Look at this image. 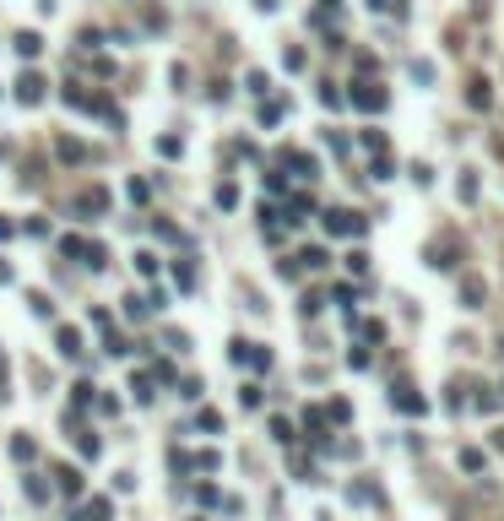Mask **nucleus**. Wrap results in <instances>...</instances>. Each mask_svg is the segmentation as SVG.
I'll return each mask as SVG.
<instances>
[{
    "mask_svg": "<svg viewBox=\"0 0 504 521\" xmlns=\"http://www.w3.org/2000/svg\"><path fill=\"white\" fill-rule=\"evenodd\" d=\"M320 223H325V234H342V239H358V234L369 229V223H363L358 212H342V207H336V212H325Z\"/></svg>",
    "mask_w": 504,
    "mask_h": 521,
    "instance_id": "nucleus-1",
    "label": "nucleus"
},
{
    "mask_svg": "<svg viewBox=\"0 0 504 521\" xmlns=\"http://www.w3.org/2000/svg\"><path fill=\"white\" fill-rule=\"evenodd\" d=\"M233 364H250V370H266V364H271V353H266V348H255V342H239V348H233Z\"/></svg>",
    "mask_w": 504,
    "mask_h": 521,
    "instance_id": "nucleus-2",
    "label": "nucleus"
},
{
    "mask_svg": "<svg viewBox=\"0 0 504 521\" xmlns=\"http://www.w3.org/2000/svg\"><path fill=\"white\" fill-rule=\"evenodd\" d=\"M461 299H466V310H483L488 283H483V277H461Z\"/></svg>",
    "mask_w": 504,
    "mask_h": 521,
    "instance_id": "nucleus-3",
    "label": "nucleus"
},
{
    "mask_svg": "<svg viewBox=\"0 0 504 521\" xmlns=\"http://www.w3.org/2000/svg\"><path fill=\"white\" fill-rule=\"evenodd\" d=\"M39 98H43V76H33V71H27V76L17 82V104H39Z\"/></svg>",
    "mask_w": 504,
    "mask_h": 521,
    "instance_id": "nucleus-4",
    "label": "nucleus"
},
{
    "mask_svg": "<svg viewBox=\"0 0 504 521\" xmlns=\"http://www.w3.org/2000/svg\"><path fill=\"white\" fill-rule=\"evenodd\" d=\"M353 104H358V109H385V93L369 87V82H358V87H353Z\"/></svg>",
    "mask_w": 504,
    "mask_h": 521,
    "instance_id": "nucleus-5",
    "label": "nucleus"
},
{
    "mask_svg": "<svg viewBox=\"0 0 504 521\" xmlns=\"http://www.w3.org/2000/svg\"><path fill=\"white\" fill-rule=\"evenodd\" d=\"M428 261H434V266H456V239H440V245H428Z\"/></svg>",
    "mask_w": 504,
    "mask_h": 521,
    "instance_id": "nucleus-6",
    "label": "nucleus"
},
{
    "mask_svg": "<svg viewBox=\"0 0 504 521\" xmlns=\"http://www.w3.org/2000/svg\"><path fill=\"white\" fill-rule=\"evenodd\" d=\"M109 207V196H103V190H81L76 196V212H87V217H93V212H103Z\"/></svg>",
    "mask_w": 504,
    "mask_h": 521,
    "instance_id": "nucleus-7",
    "label": "nucleus"
},
{
    "mask_svg": "<svg viewBox=\"0 0 504 521\" xmlns=\"http://www.w3.org/2000/svg\"><path fill=\"white\" fill-rule=\"evenodd\" d=\"M396 407L402 413H423V396H412V386H396Z\"/></svg>",
    "mask_w": 504,
    "mask_h": 521,
    "instance_id": "nucleus-8",
    "label": "nucleus"
},
{
    "mask_svg": "<svg viewBox=\"0 0 504 521\" xmlns=\"http://www.w3.org/2000/svg\"><path fill=\"white\" fill-rule=\"evenodd\" d=\"M39 49H43V39H39V33H17V55H22V60H33Z\"/></svg>",
    "mask_w": 504,
    "mask_h": 521,
    "instance_id": "nucleus-9",
    "label": "nucleus"
},
{
    "mask_svg": "<svg viewBox=\"0 0 504 521\" xmlns=\"http://www.w3.org/2000/svg\"><path fill=\"white\" fill-rule=\"evenodd\" d=\"M55 342H60V353H81V332H76V326H60Z\"/></svg>",
    "mask_w": 504,
    "mask_h": 521,
    "instance_id": "nucleus-10",
    "label": "nucleus"
},
{
    "mask_svg": "<svg viewBox=\"0 0 504 521\" xmlns=\"http://www.w3.org/2000/svg\"><path fill=\"white\" fill-rule=\"evenodd\" d=\"M466 98H472V109H488V104H493V93H488V82H483V76L472 82V93H466Z\"/></svg>",
    "mask_w": 504,
    "mask_h": 521,
    "instance_id": "nucleus-11",
    "label": "nucleus"
},
{
    "mask_svg": "<svg viewBox=\"0 0 504 521\" xmlns=\"http://www.w3.org/2000/svg\"><path fill=\"white\" fill-rule=\"evenodd\" d=\"M60 158H65V163H81V158H87V147L71 142V136H60Z\"/></svg>",
    "mask_w": 504,
    "mask_h": 521,
    "instance_id": "nucleus-12",
    "label": "nucleus"
},
{
    "mask_svg": "<svg viewBox=\"0 0 504 521\" xmlns=\"http://www.w3.org/2000/svg\"><path fill=\"white\" fill-rule=\"evenodd\" d=\"M299 261H304V266H309V271H325V266H331V261H325V250H320V245H309V250H304Z\"/></svg>",
    "mask_w": 504,
    "mask_h": 521,
    "instance_id": "nucleus-13",
    "label": "nucleus"
},
{
    "mask_svg": "<svg viewBox=\"0 0 504 521\" xmlns=\"http://www.w3.org/2000/svg\"><path fill=\"white\" fill-rule=\"evenodd\" d=\"M163 266V261H158V255H152V250H142V255H136V271H142V277H152V271H158Z\"/></svg>",
    "mask_w": 504,
    "mask_h": 521,
    "instance_id": "nucleus-14",
    "label": "nucleus"
}]
</instances>
